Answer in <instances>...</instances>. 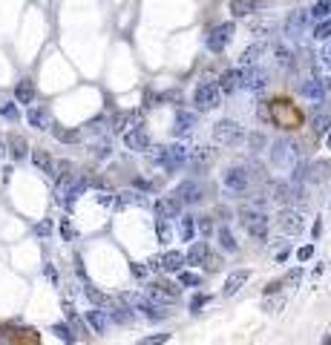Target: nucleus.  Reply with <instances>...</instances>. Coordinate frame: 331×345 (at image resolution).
Segmentation results:
<instances>
[{
	"instance_id": "obj_17",
	"label": "nucleus",
	"mask_w": 331,
	"mask_h": 345,
	"mask_svg": "<svg viewBox=\"0 0 331 345\" xmlns=\"http://www.w3.org/2000/svg\"><path fill=\"white\" fill-rule=\"evenodd\" d=\"M216 87H219V92H233V89H239L242 87V69H225Z\"/></svg>"
},
{
	"instance_id": "obj_41",
	"label": "nucleus",
	"mask_w": 331,
	"mask_h": 345,
	"mask_svg": "<svg viewBox=\"0 0 331 345\" xmlns=\"http://www.w3.org/2000/svg\"><path fill=\"white\" fill-rule=\"evenodd\" d=\"M110 153H112L110 141H95V144H92V155H95V158H110Z\"/></svg>"
},
{
	"instance_id": "obj_32",
	"label": "nucleus",
	"mask_w": 331,
	"mask_h": 345,
	"mask_svg": "<svg viewBox=\"0 0 331 345\" xmlns=\"http://www.w3.org/2000/svg\"><path fill=\"white\" fill-rule=\"evenodd\" d=\"M49 130H52V135H55L58 141H64V144H75V141H81V130H64V127H55V124H52Z\"/></svg>"
},
{
	"instance_id": "obj_53",
	"label": "nucleus",
	"mask_w": 331,
	"mask_h": 345,
	"mask_svg": "<svg viewBox=\"0 0 331 345\" xmlns=\"http://www.w3.org/2000/svg\"><path fill=\"white\" fill-rule=\"evenodd\" d=\"M61 233H64V239H72V228H69V221H61Z\"/></svg>"
},
{
	"instance_id": "obj_56",
	"label": "nucleus",
	"mask_w": 331,
	"mask_h": 345,
	"mask_svg": "<svg viewBox=\"0 0 331 345\" xmlns=\"http://www.w3.org/2000/svg\"><path fill=\"white\" fill-rule=\"evenodd\" d=\"M98 205H112V196H107V193H98Z\"/></svg>"
},
{
	"instance_id": "obj_30",
	"label": "nucleus",
	"mask_w": 331,
	"mask_h": 345,
	"mask_svg": "<svg viewBox=\"0 0 331 345\" xmlns=\"http://www.w3.org/2000/svg\"><path fill=\"white\" fill-rule=\"evenodd\" d=\"M179 236H182V242H193V236H196V219L193 216H179Z\"/></svg>"
},
{
	"instance_id": "obj_3",
	"label": "nucleus",
	"mask_w": 331,
	"mask_h": 345,
	"mask_svg": "<svg viewBox=\"0 0 331 345\" xmlns=\"http://www.w3.org/2000/svg\"><path fill=\"white\" fill-rule=\"evenodd\" d=\"M239 221H242V228L248 230L254 239H259V242L268 239V216L265 213H259L254 207H242V210H239Z\"/></svg>"
},
{
	"instance_id": "obj_47",
	"label": "nucleus",
	"mask_w": 331,
	"mask_h": 345,
	"mask_svg": "<svg viewBox=\"0 0 331 345\" xmlns=\"http://www.w3.org/2000/svg\"><path fill=\"white\" fill-rule=\"evenodd\" d=\"M35 233H37V236H49V233H52V219L37 221V225H35Z\"/></svg>"
},
{
	"instance_id": "obj_23",
	"label": "nucleus",
	"mask_w": 331,
	"mask_h": 345,
	"mask_svg": "<svg viewBox=\"0 0 331 345\" xmlns=\"http://www.w3.org/2000/svg\"><path fill=\"white\" fill-rule=\"evenodd\" d=\"M15 98H17V104H26V107H32V104H35V84H32L29 78L17 81V87H15Z\"/></svg>"
},
{
	"instance_id": "obj_33",
	"label": "nucleus",
	"mask_w": 331,
	"mask_h": 345,
	"mask_svg": "<svg viewBox=\"0 0 331 345\" xmlns=\"http://www.w3.org/2000/svg\"><path fill=\"white\" fill-rule=\"evenodd\" d=\"M328 176H331V164L328 161H314L308 167V178H311V181H325Z\"/></svg>"
},
{
	"instance_id": "obj_35",
	"label": "nucleus",
	"mask_w": 331,
	"mask_h": 345,
	"mask_svg": "<svg viewBox=\"0 0 331 345\" xmlns=\"http://www.w3.org/2000/svg\"><path fill=\"white\" fill-rule=\"evenodd\" d=\"M311 127H314V135H328L331 132V115L328 112H317Z\"/></svg>"
},
{
	"instance_id": "obj_26",
	"label": "nucleus",
	"mask_w": 331,
	"mask_h": 345,
	"mask_svg": "<svg viewBox=\"0 0 331 345\" xmlns=\"http://www.w3.org/2000/svg\"><path fill=\"white\" fill-rule=\"evenodd\" d=\"M207 242H190V250H187V256H184V262L187 265H202L207 259Z\"/></svg>"
},
{
	"instance_id": "obj_49",
	"label": "nucleus",
	"mask_w": 331,
	"mask_h": 345,
	"mask_svg": "<svg viewBox=\"0 0 331 345\" xmlns=\"http://www.w3.org/2000/svg\"><path fill=\"white\" fill-rule=\"evenodd\" d=\"M130 271L135 273L139 279H144V276H147V268H144V265H141V262H130Z\"/></svg>"
},
{
	"instance_id": "obj_22",
	"label": "nucleus",
	"mask_w": 331,
	"mask_h": 345,
	"mask_svg": "<svg viewBox=\"0 0 331 345\" xmlns=\"http://www.w3.org/2000/svg\"><path fill=\"white\" fill-rule=\"evenodd\" d=\"M32 164H35L41 173H46V176L55 178V158H52L46 150H35V153H32Z\"/></svg>"
},
{
	"instance_id": "obj_37",
	"label": "nucleus",
	"mask_w": 331,
	"mask_h": 345,
	"mask_svg": "<svg viewBox=\"0 0 331 345\" xmlns=\"http://www.w3.org/2000/svg\"><path fill=\"white\" fill-rule=\"evenodd\" d=\"M52 334H55L58 339H64L66 345H72V342H75L72 328H69V325H64V322H55V325H52Z\"/></svg>"
},
{
	"instance_id": "obj_57",
	"label": "nucleus",
	"mask_w": 331,
	"mask_h": 345,
	"mask_svg": "<svg viewBox=\"0 0 331 345\" xmlns=\"http://www.w3.org/2000/svg\"><path fill=\"white\" fill-rule=\"evenodd\" d=\"M323 345H331V334H325V337H323Z\"/></svg>"
},
{
	"instance_id": "obj_2",
	"label": "nucleus",
	"mask_w": 331,
	"mask_h": 345,
	"mask_svg": "<svg viewBox=\"0 0 331 345\" xmlns=\"http://www.w3.org/2000/svg\"><path fill=\"white\" fill-rule=\"evenodd\" d=\"M271 164H277V167L282 170H291L300 164V150H297L294 141H288V138H280V141H274L271 144Z\"/></svg>"
},
{
	"instance_id": "obj_36",
	"label": "nucleus",
	"mask_w": 331,
	"mask_h": 345,
	"mask_svg": "<svg viewBox=\"0 0 331 345\" xmlns=\"http://www.w3.org/2000/svg\"><path fill=\"white\" fill-rule=\"evenodd\" d=\"M219 242H222V248L228 250V253H236V250H239V245H236L233 233H230V230L225 228V225H222V228H219Z\"/></svg>"
},
{
	"instance_id": "obj_20",
	"label": "nucleus",
	"mask_w": 331,
	"mask_h": 345,
	"mask_svg": "<svg viewBox=\"0 0 331 345\" xmlns=\"http://www.w3.org/2000/svg\"><path fill=\"white\" fill-rule=\"evenodd\" d=\"M300 89H302V95L308 98V101H314V104H320V101H323V95H325L323 81H320V78H305Z\"/></svg>"
},
{
	"instance_id": "obj_16",
	"label": "nucleus",
	"mask_w": 331,
	"mask_h": 345,
	"mask_svg": "<svg viewBox=\"0 0 331 345\" xmlns=\"http://www.w3.org/2000/svg\"><path fill=\"white\" fill-rule=\"evenodd\" d=\"M250 279V271H245V268H239V271H230L228 279H225V288H222V294L225 296H233L239 288L245 285V282Z\"/></svg>"
},
{
	"instance_id": "obj_24",
	"label": "nucleus",
	"mask_w": 331,
	"mask_h": 345,
	"mask_svg": "<svg viewBox=\"0 0 331 345\" xmlns=\"http://www.w3.org/2000/svg\"><path fill=\"white\" fill-rule=\"evenodd\" d=\"M184 265V256L179 253V250H170V253H164L162 256V265H159V271H167V273H179Z\"/></svg>"
},
{
	"instance_id": "obj_54",
	"label": "nucleus",
	"mask_w": 331,
	"mask_h": 345,
	"mask_svg": "<svg viewBox=\"0 0 331 345\" xmlns=\"http://www.w3.org/2000/svg\"><path fill=\"white\" fill-rule=\"evenodd\" d=\"M320 58H323V60H325V64H328V66H331V40H328V44H325V46H323V55H320Z\"/></svg>"
},
{
	"instance_id": "obj_45",
	"label": "nucleus",
	"mask_w": 331,
	"mask_h": 345,
	"mask_svg": "<svg viewBox=\"0 0 331 345\" xmlns=\"http://www.w3.org/2000/svg\"><path fill=\"white\" fill-rule=\"evenodd\" d=\"M167 339H170V334H155V337H144L141 345H164Z\"/></svg>"
},
{
	"instance_id": "obj_34",
	"label": "nucleus",
	"mask_w": 331,
	"mask_h": 345,
	"mask_svg": "<svg viewBox=\"0 0 331 345\" xmlns=\"http://www.w3.org/2000/svg\"><path fill=\"white\" fill-rule=\"evenodd\" d=\"M110 316L121 325H132V308L127 305H110Z\"/></svg>"
},
{
	"instance_id": "obj_12",
	"label": "nucleus",
	"mask_w": 331,
	"mask_h": 345,
	"mask_svg": "<svg viewBox=\"0 0 331 345\" xmlns=\"http://www.w3.org/2000/svg\"><path fill=\"white\" fill-rule=\"evenodd\" d=\"M305 26H308V15H305V9L291 12V15H288V21H285V37L305 35Z\"/></svg>"
},
{
	"instance_id": "obj_28",
	"label": "nucleus",
	"mask_w": 331,
	"mask_h": 345,
	"mask_svg": "<svg viewBox=\"0 0 331 345\" xmlns=\"http://www.w3.org/2000/svg\"><path fill=\"white\" fill-rule=\"evenodd\" d=\"M187 161H190L193 167H205V164L213 161V150H210V147H199V150H193V153H187Z\"/></svg>"
},
{
	"instance_id": "obj_51",
	"label": "nucleus",
	"mask_w": 331,
	"mask_h": 345,
	"mask_svg": "<svg viewBox=\"0 0 331 345\" xmlns=\"http://www.w3.org/2000/svg\"><path fill=\"white\" fill-rule=\"evenodd\" d=\"M144 265H147V271H159V265H162V256H150Z\"/></svg>"
},
{
	"instance_id": "obj_21",
	"label": "nucleus",
	"mask_w": 331,
	"mask_h": 345,
	"mask_svg": "<svg viewBox=\"0 0 331 345\" xmlns=\"http://www.w3.org/2000/svg\"><path fill=\"white\" fill-rule=\"evenodd\" d=\"M305 15H308V23H314V26L317 23H323V21H328L331 17V0H317Z\"/></svg>"
},
{
	"instance_id": "obj_18",
	"label": "nucleus",
	"mask_w": 331,
	"mask_h": 345,
	"mask_svg": "<svg viewBox=\"0 0 331 345\" xmlns=\"http://www.w3.org/2000/svg\"><path fill=\"white\" fill-rule=\"evenodd\" d=\"M268 0H230V12L233 17H245V15H254L257 9H262Z\"/></svg>"
},
{
	"instance_id": "obj_31",
	"label": "nucleus",
	"mask_w": 331,
	"mask_h": 345,
	"mask_svg": "<svg viewBox=\"0 0 331 345\" xmlns=\"http://www.w3.org/2000/svg\"><path fill=\"white\" fill-rule=\"evenodd\" d=\"M87 322L92 325L95 334H107V314H104V311H98V308L87 311Z\"/></svg>"
},
{
	"instance_id": "obj_55",
	"label": "nucleus",
	"mask_w": 331,
	"mask_h": 345,
	"mask_svg": "<svg viewBox=\"0 0 331 345\" xmlns=\"http://www.w3.org/2000/svg\"><path fill=\"white\" fill-rule=\"evenodd\" d=\"M46 276H49L52 282H58V271H55V265H49V262H46Z\"/></svg>"
},
{
	"instance_id": "obj_39",
	"label": "nucleus",
	"mask_w": 331,
	"mask_h": 345,
	"mask_svg": "<svg viewBox=\"0 0 331 345\" xmlns=\"http://www.w3.org/2000/svg\"><path fill=\"white\" fill-rule=\"evenodd\" d=\"M311 37H314V40H328V37H331V17H328V21H323V23H317Z\"/></svg>"
},
{
	"instance_id": "obj_7",
	"label": "nucleus",
	"mask_w": 331,
	"mask_h": 345,
	"mask_svg": "<svg viewBox=\"0 0 331 345\" xmlns=\"http://www.w3.org/2000/svg\"><path fill=\"white\" fill-rule=\"evenodd\" d=\"M277 228H280L285 236H297V233H302V228H305V219H302L300 210H288L285 207V210L277 216Z\"/></svg>"
},
{
	"instance_id": "obj_58",
	"label": "nucleus",
	"mask_w": 331,
	"mask_h": 345,
	"mask_svg": "<svg viewBox=\"0 0 331 345\" xmlns=\"http://www.w3.org/2000/svg\"><path fill=\"white\" fill-rule=\"evenodd\" d=\"M325 144H328V147H331V132H328V135H325Z\"/></svg>"
},
{
	"instance_id": "obj_27",
	"label": "nucleus",
	"mask_w": 331,
	"mask_h": 345,
	"mask_svg": "<svg viewBox=\"0 0 331 345\" xmlns=\"http://www.w3.org/2000/svg\"><path fill=\"white\" fill-rule=\"evenodd\" d=\"M84 294H87V299L92 302V305H95V308H110L112 305V299L107 294H101V291H98V288H92L87 282V285H84Z\"/></svg>"
},
{
	"instance_id": "obj_52",
	"label": "nucleus",
	"mask_w": 331,
	"mask_h": 345,
	"mask_svg": "<svg viewBox=\"0 0 331 345\" xmlns=\"http://www.w3.org/2000/svg\"><path fill=\"white\" fill-rule=\"evenodd\" d=\"M202 265H207L210 271H216V268H219V256H210V253H207V259H205Z\"/></svg>"
},
{
	"instance_id": "obj_1",
	"label": "nucleus",
	"mask_w": 331,
	"mask_h": 345,
	"mask_svg": "<svg viewBox=\"0 0 331 345\" xmlns=\"http://www.w3.org/2000/svg\"><path fill=\"white\" fill-rule=\"evenodd\" d=\"M187 153L190 150L184 144H167V147H153V153H147L150 164H159L164 170H179L187 164Z\"/></svg>"
},
{
	"instance_id": "obj_46",
	"label": "nucleus",
	"mask_w": 331,
	"mask_h": 345,
	"mask_svg": "<svg viewBox=\"0 0 331 345\" xmlns=\"http://www.w3.org/2000/svg\"><path fill=\"white\" fill-rule=\"evenodd\" d=\"M205 302H207V296H205V294H196V296L190 299V311H193V314H199V311L205 308Z\"/></svg>"
},
{
	"instance_id": "obj_38",
	"label": "nucleus",
	"mask_w": 331,
	"mask_h": 345,
	"mask_svg": "<svg viewBox=\"0 0 331 345\" xmlns=\"http://www.w3.org/2000/svg\"><path fill=\"white\" fill-rule=\"evenodd\" d=\"M274 58H277V64H280L282 69L294 66V52H288L285 46H277V49H274Z\"/></svg>"
},
{
	"instance_id": "obj_43",
	"label": "nucleus",
	"mask_w": 331,
	"mask_h": 345,
	"mask_svg": "<svg viewBox=\"0 0 331 345\" xmlns=\"http://www.w3.org/2000/svg\"><path fill=\"white\" fill-rule=\"evenodd\" d=\"M155 233H159V242H164V245L170 242V225H167V219H155Z\"/></svg>"
},
{
	"instance_id": "obj_6",
	"label": "nucleus",
	"mask_w": 331,
	"mask_h": 345,
	"mask_svg": "<svg viewBox=\"0 0 331 345\" xmlns=\"http://www.w3.org/2000/svg\"><path fill=\"white\" fill-rule=\"evenodd\" d=\"M219 87H216L213 81H205V84H199L196 89H193V104L199 107V112H207V110H213L216 104H219Z\"/></svg>"
},
{
	"instance_id": "obj_13",
	"label": "nucleus",
	"mask_w": 331,
	"mask_h": 345,
	"mask_svg": "<svg viewBox=\"0 0 331 345\" xmlns=\"http://www.w3.org/2000/svg\"><path fill=\"white\" fill-rule=\"evenodd\" d=\"M124 147L127 150H147L150 147V135H147V130L144 127H132V130H127L124 132Z\"/></svg>"
},
{
	"instance_id": "obj_15",
	"label": "nucleus",
	"mask_w": 331,
	"mask_h": 345,
	"mask_svg": "<svg viewBox=\"0 0 331 345\" xmlns=\"http://www.w3.org/2000/svg\"><path fill=\"white\" fill-rule=\"evenodd\" d=\"M265 81H268V75H265L262 69H257V66H250V69H242V89H250V92H257V89L265 87Z\"/></svg>"
},
{
	"instance_id": "obj_25",
	"label": "nucleus",
	"mask_w": 331,
	"mask_h": 345,
	"mask_svg": "<svg viewBox=\"0 0 331 345\" xmlns=\"http://www.w3.org/2000/svg\"><path fill=\"white\" fill-rule=\"evenodd\" d=\"M196 127V115L187 110H179L176 118H173V132H190Z\"/></svg>"
},
{
	"instance_id": "obj_5",
	"label": "nucleus",
	"mask_w": 331,
	"mask_h": 345,
	"mask_svg": "<svg viewBox=\"0 0 331 345\" xmlns=\"http://www.w3.org/2000/svg\"><path fill=\"white\" fill-rule=\"evenodd\" d=\"M222 184H225L230 193H245L250 187L248 167H245V164H233V167H228L225 173H222Z\"/></svg>"
},
{
	"instance_id": "obj_50",
	"label": "nucleus",
	"mask_w": 331,
	"mask_h": 345,
	"mask_svg": "<svg viewBox=\"0 0 331 345\" xmlns=\"http://www.w3.org/2000/svg\"><path fill=\"white\" fill-rule=\"evenodd\" d=\"M196 228L202 230V233H210V228H213V225H210V219H207V216H202V219H196Z\"/></svg>"
},
{
	"instance_id": "obj_19",
	"label": "nucleus",
	"mask_w": 331,
	"mask_h": 345,
	"mask_svg": "<svg viewBox=\"0 0 331 345\" xmlns=\"http://www.w3.org/2000/svg\"><path fill=\"white\" fill-rule=\"evenodd\" d=\"M139 121H141V115H139V112H118V115L112 118V130L124 135L127 130H132V127H141Z\"/></svg>"
},
{
	"instance_id": "obj_44",
	"label": "nucleus",
	"mask_w": 331,
	"mask_h": 345,
	"mask_svg": "<svg viewBox=\"0 0 331 345\" xmlns=\"http://www.w3.org/2000/svg\"><path fill=\"white\" fill-rule=\"evenodd\" d=\"M248 144H250L254 150H265V147H268V138H265L262 132H250V135H248Z\"/></svg>"
},
{
	"instance_id": "obj_14",
	"label": "nucleus",
	"mask_w": 331,
	"mask_h": 345,
	"mask_svg": "<svg viewBox=\"0 0 331 345\" xmlns=\"http://www.w3.org/2000/svg\"><path fill=\"white\" fill-rule=\"evenodd\" d=\"M265 52H268L265 40H257V44L245 46V49H242V55H239V64H242V69H250V66H257V60L262 58Z\"/></svg>"
},
{
	"instance_id": "obj_40",
	"label": "nucleus",
	"mask_w": 331,
	"mask_h": 345,
	"mask_svg": "<svg viewBox=\"0 0 331 345\" xmlns=\"http://www.w3.org/2000/svg\"><path fill=\"white\" fill-rule=\"evenodd\" d=\"M0 118H9V121H17L21 118V112H17V107L12 101H3L0 104Z\"/></svg>"
},
{
	"instance_id": "obj_42",
	"label": "nucleus",
	"mask_w": 331,
	"mask_h": 345,
	"mask_svg": "<svg viewBox=\"0 0 331 345\" xmlns=\"http://www.w3.org/2000/svg\"><path fill=\"white\" fill-rule=\"evenodd\" d=\"M179 285L196 288V285H202V276H199V273H190V271H179Z\"/></svg>"
},
{
	"instance_id": "obj_11",
	"label": "nucleus",
	"mask_w": 331,
	"mask_h": 345,
	"mask_svg": "<svg viewBox=\"0 0 331 345\" xmlns=\"http://www.w3.org/2000/svg\"><path fill=\"white\" fill-rule=\"evenodd\" d=\"M26 121H29V127H35V130H49L52 127V115L44 104H32L29 110H26Z\"/></svg>"
},
{
	"instance_id": "obj_8",
	"label": "nucleus",
	"mask_w": 331,
	"mask_h": 345,
	"mask_svg": "<svg viewBox=\"0 0 331 345\" xmlns=\"http://www.w3.org/2000/svg\"><path fill=\"white\" fill-rule=\"evenodd\" d=\"M233 37V23H222V26H213L210 35H207V49L210 52H222L225 46L230 44Z\"/></svg>"
},
{
	"instance_id": "obj_29",
	"label": "nucleus",
	"mask_w": 331,
	"mask_h": 345,
	"mask_svg": "<svg viewBox=\"0 0 331 345\" xmlns=\"http://www.w3.org/2000/svg\"><path fill=\"white\" fill-rule=\"evenodd\" d=\"M6 147H9V153H12V158H23V155L29 153V144H26L23 135H9Z\"/></svg>"
},
{
	"instance_id": "obj_10",
	"label": "nucleus",
	"mask_w": 331,
	"mask_h": 345,
	"mask_svg": "<svg viewBox=\"0 0 331 345\" xmlns=\"http://www.w3.org/2000/svg\"><path fill=\"white\" fill-rule=\"evenodd\" d=\"M153 210H155L159 219H179V216H182V205H179V198H173V196L155 198Z\"/></svg>"
},
{
	"instance_id": "obj_48",
	"label": "nucleus",
	"mask_w": 331,
	"mask_h": 345,
	"mask_svg": "<svg viewBox=\"0 0 331 345\" xmlns=\"http://www.w3.org/2000/svg\"><path fill=\"white\" fill-rule=\"evenodd\" d=\"M311 256H314V245H305V248L297 250V259H300V262H308Z\"/></svg>"
},
{
	"instance_id": "obj_9",
	"label": "nucleus",
	"mask_w": 331,
	"mask_h": 345,
	"mask_svg": "<svg viewBox=\"0 0 331 345\" xmlns=\"http://www.w3.org/2000/svg\"><path fill=\"white\" fill-rule=\"evenodd\" d=\"M173 198H179V205H196V201H202V187L196 181H182L173 190Z\"/></svg>"
},
{
	"instance_id": "obj_4",
	"label": "nucleus",
	"mask_w": 331,
	"mask_h": 345,
	"mask_svg": "<svg viewBox=\"0 0 331 345\" xmlns=\"http://www.w3.org/2000/svg\"><path fill=\"white\" fill-rule=\"evenodd\" d=\"M213 141L216 144H225V147L239 144L242 141V127L236 124L233 118H222V121L213 124Z\"/></svg>"
}]
</instances>
